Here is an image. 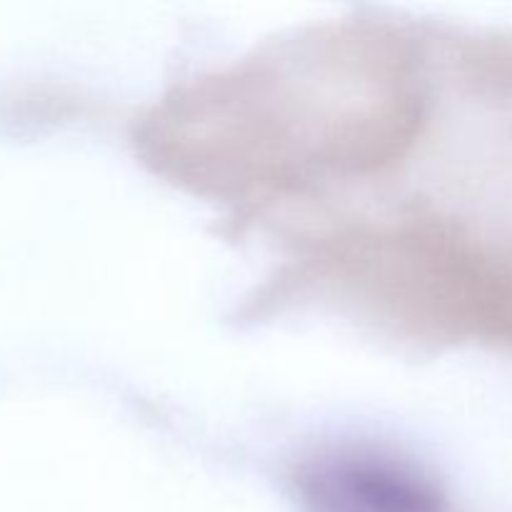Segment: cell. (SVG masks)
Masks as SVG:
<instances>
[{"instance_id": "1", "label": "cell", "mask_w": 512, "mask_h": 512, "mask_svg": "<svg viewBox=\"0 0 512 512\" xmlns=\"http://www.w3.org/2000/svg\"><path fill=\"white\" fill-rule=\"evenodd\" d=\"M425 103L405 35L335 25L188 85L140 140L160 173L198 193L265 198L395 163Z\"/></svg>"}, {"instance_id": "2", "label": "cell", "mask_w": 512, "mask_h": 512, "mask_svg": "<svg viewBox=\"0 0 512 512\" xmlns=\"http://www.w3.org/2000/svg\"><path fill=\"white\" fill-rule=\"evenodd\" d=\"M323 263L375 313L418 333L512 343V265L455 230L415 218L335 235Z\"/></svg>"}, {"instance_id": "3", "label": "cell", "mask_w": 512, "mask_h": 512, "mask_svg": "<svg viewBox=\"0 0 512 512\" xmlns=\"http://www.w3.org/2000/svg\"><path fill=\"white\" fill-rule=\"evenodd\" d=\"M293 490L303 512H450L423 468L370 445L330 448L303 460Z\"/></svg>"}]
</instances>
